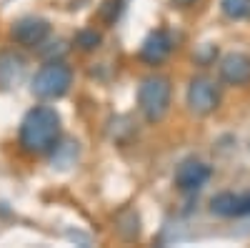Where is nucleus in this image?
<instances>
[{"label": "nucleus", "instance_id": "1", "mask_svg": "<svg viewBox=\"0 0 250 248\" xmlns=\"http://www.w3.org/2000/svg\"><path fill=\"white\" fill-rule=\"evenodd\" d=\"M60 140V115L55 108L35 106L20 123V146L30 156H45L58 148Z\"/></svg>", "mask_w": 250, "mask_h": 248}, {"label": "nucleus", "instance_id": "2", "mask_svg": "<svg viewBox=\"0 0 250 248\" xmlns=\"http://www.w3.org/2000/svg\"><path fill=\"white\" fill-rule=\"evenodd\" d=\"M173 86L165 75H148L138 86V111L148 123H160L170 111Z\"/></svg>", "mask_w": 250, "mask_h": 248}, {"label": "nucleus", "instance_id": "3", "mask_svg": "<svg viewBox=\"0 0 250 248\" xmlns=\"http://www.w3.org/2000/svg\"><path fill=\"white\" fill-rule=\"evenodd\" d=\"M70 83H73V70L65 63H48L35 73L30 90L33 95L43 98V100H55L68 93Z\"/></svg>", "mask_w": 250, "mask_h": 248}, {"label": "nucleus", "instance_id": "4", "mask_svg": "<svg viewBox=\"0 0 250 248\" xmlns=\"http://www.w3.org/2000/svg\"><path fill=\"white\" fill-rule=\"evenodd\" d=\"M185 100H188L190 113H195V115H210L220 106V90H218V86L210 78L198 75V78L190 80V86H188Z\"/></svg>", "mask_w": 250, "mask_h": 248}, {"label": "nucleus", "instance_id": "5", "mask_svg": "<svg viewBox=\"0 0 250 248\" xmlns=\"http://www.w3.org/2000/svg\"><path fill=\"white\" fill-rule=\"evenodd\" d=\"M210 176H213V171L208 163H203L198 158H185L175 168V188L183 193H195L210 180Z\"/></svg>", "mask_w": 250, "mask_h": 248}, {"label": "nucleus", "instance_id": "6", "mask_svg": "<svg viewBox=\"0 0 250 248\" xmlns=\"http://www.w3.org/2000/svg\"><path fill=\"white\" fill-rule=\"evenodd\" d=\"M218 73H220V80L228 83V86H235V88L250 86V55L245 53L223 55L218 63Z\"/></svg>", "mask_w": 250, "mask_h": 248}, {"label": "nucleus", "instance_id": "7", "mask_svg": "<svg viewBox=\"0 0 250 248\" xmlns=\"http://www.w3.org/2000/svg\"><path fill=\"white\" fill-rule=\"evenodd\" d=\"M48 33H50V25L43 18H20L18 23H13V40L25 48L43 45Z\"/></svg>", "mask_w": 250, "mask_h": 248}, {"label": "nucleus", "instance_id": "8", "mask_svg": "<svg viewBox=\"0 0 250 248\" xmlns=\"http://www.w3.org/2000/svg\"><path fill=\"white\" fill-rule=\"evenodd\" d=\"M173 53V38L168 30H153L140 45V60L148 66H160L165 58Z\"/></svg>", "mask_w": 250, "mask_h": 248}, {"label": "nucleus", "instance_id": "9", "mask_svg": "<svg viewBox=\"0 0 250 248\" xmlns=\"http://www.w3.org/2000/svg\"><path fill=\"white\" fill-rule=\"evenodd\" d=\"M210 211L220 218L250 216V191L248 193H218V196H213Z\"/></svg>", "mask_w": 250, "mask_h": 248}, {"label": "nucleus", "instance_id": "10", "mask_svg": "<svg viewBox=\"0 0 250 248\" xmlns=\"http://www.w3.org/2000/svg\"><path fill=\"white\" fill-rule=\"evenodd\" d=\"M25 73V58L15 50H3L0 53V88H13L23 80Z\"/></svg>", "mask_w": 250, "mask_h": 248}, {"label": "nucleus", "instance_id": "11", "mask_svg": "<svg viewBox=\"0 0 250 248\" xmlns=\"http://www.w3.org/2000/svg\"><path fill=\"white\" fill-rule=\"evenodd\" d=\"M220 10L230 20H243L250 15V0H220Z\"/></svg>", "mask_w": 250, "mask_h": 248}, {"label": "nucleus", "instance_id": "12", "mask_svg": "<svg viewBox=\"0 0 250 248\" xmlns=\"http://www.w3.org/2000/svg\"><path fill=\"white\" fill-rule=\"evenodd\" d=\"M75 43H78L80 50H95V48L100 45V33H95V30H83V33H78Z\"/></svg>", "mask_w": 250, "mask_h": 248}, {"label": "nucleus", "instance_id": "13", "mask_svg": "<svg viewBox=\"0 0 250 248\" xmlns=\"http://www.w3.org/2000/svg\"><path fill=\"white\" fill-rule=\"evenodd\" d=\"M120 10H123V0H108V3L103 5L100 15H103V20H105L108 25H113V23H115V18L120 15Z\"/></svg>", "mask_w": 250, "mask_h": 248}, {"label": "nucleus", "instance_id": "14", "mask_svg": "<svg viewBox=\"0 0 250 248\" xmlns=\"http://www.w3.org/2000/svg\"><path fill=\"white\" fill-rule=\"evenodd\" d=\"M198 0H173V5L175 8H190V5H195Z\"/></svg>", "mask_w": 250, "mask_h": 248}]
</instances>
